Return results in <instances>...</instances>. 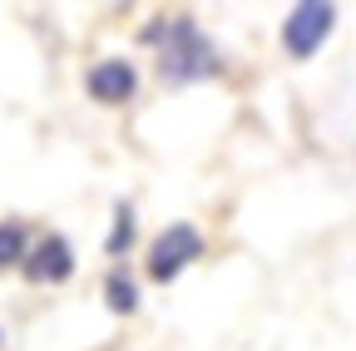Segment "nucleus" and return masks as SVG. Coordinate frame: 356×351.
I'll return each mask as SVG.
<instances>
[{
  "label": "nucleus",
  "mask_w": 356,
  "mask_h": 351,
  "mask_svg": "<svg viewBox=\"0 0 356 351\" xmlns=\"http://www.w3.org/2000/svg\"><path fill=\"white\" fill-rule=\"evenodd\" d=\"M134 238H139V218H134V203H129V198H119V203H114V223H109V238H104V252L119 262V257L134 247Z\"/></svg>",
  "instance_id": "7"
},
{
  "label": "nucleus",
  "mask_w": 356,
  "mask_h": 351,
  "mask_svg": "<svg viewBox=\"0 0 356 351\" xmlns=\"http://www.w3.org/2000/svg\"><path fill=\"white\" fill-rule=\"evenodd\" d=\"M139 40L159 60V79L163 84H198V79H218L222 74V50L208 40V30L193 15H159L139 30Z\"/></svg>",
  "instance_id": "1"
},
{
  "label": "nucleus",
  "mask_w": 356,
  "mask_h": 351,
  "mask_svg": "<svg viewBox=\"0 0 356 351\" xmlns=\"http://www.w3.org/2000/svg\"><path fill=\"white\" fill-rule=\"evenodd\" d=\"M84 90L99 104H129L134 90H139V70H134L129 60H119V55H109V60L84 70Z\"/></svg>",
  "instance_id": "5"
},
{
  "label": "nucleus",
  "mask_w": 356,
  "mask_h": 351,
  "mask_svg": "<svg viewBox=\"0 0 356 351\" xmlns=\"http://www.w3.org/2000/svg\"><path fill=\"white\" fill-rule=\"evenodd\" d=\"M20 277L35 282V287H60L74 277V247L65 233H40L20 262Z\"/></svg>",
  "instance_id": "4"
},
{
  "label": "nucleus",
  "mask_w": 356,
  "mask_h": 351,
  "mask_svg": "<svg viewBox=\"0 0 356 351\" xmlns=\"http://www.w3.org/2000/svg\"><path fill=\"white\" fill-rule=\"evenodd\" d=\"M104 302H109V312H119V317H134V312H139V282L129 277L124 262H114L109 277H104Z\"/></svg>",
  "instance_id": "6"
},
{
  "label": "nucleus",
  "mask_w": 356,
  "mask_h": 351,
  "mask_svg": "<svg viewBox=\"0 0 356 351\" xmlns=\"http://www.w3.org/2000/svg\"><path fill=\"white\" fill-rule=\"evenodd\" d=\"M25 252H30V228L20 223V218H6V223H0V272L20 268Z\"/></svg>",
  "instance_id": "8"
},
{
  "label": "nucleus",
  "mask_w": 356,
  "mask_h": 351,
  "mask_svg": "<svg viewBox=\"0 0 356 351\" xmlns=\"http://www.w3.org/2000/svg\"><path fill=\"white\" fill-rule=\"evenodd\" d=\"M332 25H337V10L327 6V0H302V6H292L287 20H282V50L292 60H312L327 45Z\"/></svg>",
  "instance_id": "3"
},
{
  "label": "nucleus",
  "mask_w": 356,
  "mask_h": 351,
  "mask_svg": "<svg viewBox=\"0 0 356 351\" xmlns=\"http://www.w3.org/2000/svg\"><path fill=\"white\" fill-rule=\"evenodd\" d=\"M0 341H6V332H0Z\"/></svg>",
  "instance_id": "9"
},
{
  "label": "nucleus",
  "mask_w": 356,
  "mask_h": 351,
  "mask_svg": "<svg viewBox=\"0 0 356 351\" xmlns=\"http://www.w3.org/2000/svg\"><path fill=\"white\" fill-rule=\"evenodd\" d=\"M203 233L193 228V223H168L154 243H149V252H144V272H149V282H159V287H168L173 277H184L193 262L203 257Z\"/></svg>",
  "instance_id": "2"
}]
</instances>
